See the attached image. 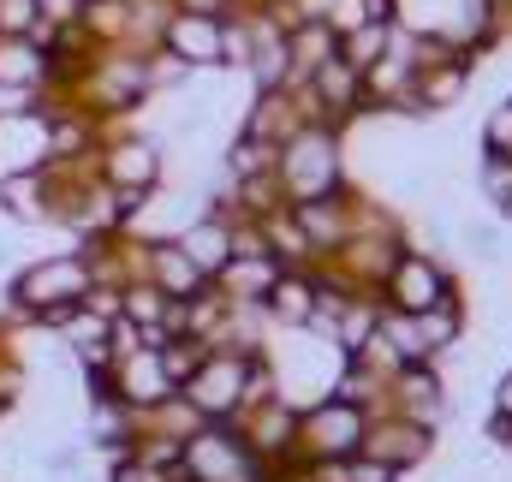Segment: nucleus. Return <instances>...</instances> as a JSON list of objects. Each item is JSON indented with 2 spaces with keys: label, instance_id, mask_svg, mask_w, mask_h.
I'll use <instances>...</instances> for the list:
<instances>
[{
  "label": "nucleus",
  "instance_id": "obj_1",
  "mask_svg": "<svg viewBox=\"0 0 512 482\" xmlns=\"http://www.w3.org/2000/svg\"><path fill=\"white\" fill-rule=\"evenodd\" d=\"M179 471L191 482H262V459L233 429H197V435H185Z\"/></svg>",
  "mask_w": 512,
  "mask_h": 482
},
{
  "label": "nucleus",
  "instance_id": "obj_2",
  "mask_svg": "<svg viewBox=\"0 0 512 482\" xmlns=\"http://www.w3.org/2000/svg\"><path fill=\"white\" fill-rule=\"evenodd\" d=\"M245 375H251V358H239V352H209L179 393L197 405L203 423H221V417L245 411Z\"/></svg>",
  "mask_w": 512,
  "mask_h": 482
},
{
  "label": "nucleus",
  "instance_id": "obj_3",
  "mask_svg": "<svg viewBox=\"0 0 512 482\" xmlns=\"http://www.w3.org/2000/svg\"><path fill=\"white\" fill-rule=\"evenodd\" d=\"M298 435H304V447H310L316 459H352L370 429H364V411H358L352 399H322L316 411L298 417Z\"/></svg>",
  "mask_w": 512,
  "mask_h": 482
},
{
  "label": "nucleus",
  "instance_id": "obj_4",
  "mask_svg": "<svg viewBox=\"0 0 512 482\" xmlns=\"http://www.w3.org/2000/svg\"><path fill=\"white\" fill-rule=\"evenodd\" d=\"M96 167H102V185H114V191H155L161 143L155 137H102L96 143Z\"/></svg>",
  "mask_w": 512,
  "mask_h": 482
},
{
  "label": "nucleus",
  "instance_id": "obj_5",
  "mask_svg": "<svg viewBox=\"0 0 512 482\" xmlns=\"http://www.w3.org/2000/svg\"><path fill=\"white\" fill-rule=\"evenodd\" d=\"M161 48L173 60H185L191 72H215L221 66V18H209V12H173L167 30H161Z\"/></svg>",
  "mask_w": 512,
  "mask_h": 482
},
{
  "label": "nucleus",
  "instance_id": "obj_6",
  "mask_svg": "<svg viewBox=\"0 0 512 482\" xmlns=\"http://www.w3.org/2000/svg\"><path fill=\"white\" fill-rule=\"evenodd\" d=\"M387 292H393V310H399V316H423V310L447 304V280H441V268L423 262V256H399V262L387 268Z\"/></svg>",
  "mask_w": 512,
  "mask_h": 482
},
{
  "label": "nucleus",
  "instance_id": "obj_7",
  "mask_svg": "<svg viewBox=\"0 0 512 482\" xmlns=\"http://www.w3.org/2000/svg\"><path fill=\"white\" fill-rule=\"evenodd\" d=\"M0 209H6L12 221H54V197H48V179H42V167L0 173Z\"/></svg>",
  "mask_w": 512,
  "mask_h": 482
},
{
  "label": "nucleus",
  "instance_id": "obj_8",
  "mask_svg": "<svg viewBox=\"0 0 512 482\" xmlns=\"http://www.w3.org/2000/svg\"><path fill=\"white\" fill-rule=\"evenodd\" d=\"M179 250H185V256L215 280V274L227 268V256H233V227H227L221 215H197V221L179 233Z\"/></svg>",
  "mask_w": 512,
  "mask_h": 482
},
{
  "label": "nucleus",
  "instance_id": "obj_9",
  "mask_svg": "<svg viewBox=\"0 0 512 482\" xmlns=\"http://www.w3.org/2000/svg\"><path fill=\"white\" fill-rule=\"evenodd\" d=\"M358 453H370V459H382V465H393V471H405V465H417V459L429 453V435H423L417 423H393V429L364 435Z\"/></svg>",
  "mask_w": 512,
  "mask_h": 482
},
{
  "label": "nucleus",
  "instance_id": "obj_10",
  "mask_svg": "<svg viewBox=\"0 0 512 482\" xmlns=\"http://www.w3.org/2000/svg\"><path fill=\"white\" fill-rule=\"evenodd\" d=\"M0 84L42 90V84H48V54H42V42H30V36H0Z\"/></svg>",
  "mask_w": 512,
  "mask_h": 482
},
{
  "label": "nucleus",
  "instance_id": "obj_11",
  "mask_svg": "<svg viewBox=\"0 0 512 482\" xmlns=\"http://www.w3.org/2000/svg\"><path fill=\"white\" fill-rule=\"evenodd\" d=\"M387 42H393V18H370V24H358V30L340 36V60L358 66V72H370L387 54Z\"/></svg>",
  "mask_w": 512,
  "mask_h": 482
},
{
  "label": "nucleus",
  "instance_id": "obj_12",
  "mask_svg": "<svg viewBox=\"0 0 512 482\" xmlns=\"http://www.w3.org/2000/svg\"><path fill=\"white\" fill-rule=\"evenodd\" d=\"M268 310H274L280 322H298V328H304L310 310H316V286H310L304 274H286V268H280V280L268 286Z\"/></svg>",
  "mask_w": 512,
  "mask_h": 482
},
{
  "label": "nucleus",
  "instance_id": "obj_13",
  "mask_svg": "<svg viewBox=\"0 0 512 482\" xmlns=\"http://www.w3.org/2000/svg\"><path fill=\"white\" fill-rule=\"evenodd\" d=\"M42 108V90H24V84H0V120H24Z\"/></svg>",
  "mask_w": 512,
  "mask_h": 482
},
{
  "label": "nucleus",
  "instance_id": "obj_14",
  "mask_svg": "<svg viewBox=\"0 0 512 482\" xmlns=\"http://www.w3.org/2000/svg\"><path fill=\"white\" fill-rule=\"evenodd\" d=\"M30 24H36L30 0H0V36H30Z\"/></svg>",
  "mask_w": 512,
  "mask_h": 482
},
{
  "label": "nucleus",
  "instance_id": "obj_15",
  "mask_svg": "<svg viewBox=\"0 0 512 482\" xmlns=\"http://www.w3.org/2000/svg\"><path fill=\"white\" fill-rule=\"evenodd\" d=\"M30 6H36L42 24H72V18L84 12V0H30Z\"/></svg>",
  "mask_w": 512,
  "mask_h": 482
},
{
  "label": "nucleus",
  "instance_id": "obj_16",
  "mask_svg": "<svg viewBox=\"0 0 512 482\" xmlns=\"http://www.w3.org/2000/svg\"><path fill=\"white\" fill-rule=\"evenodd\" d=\"M489 143H495V155H512V108H501L489 120Z\"/></svg>",
  "mask_w": 512,
  "mask_h": 482
},
{
  "label": "nucleus",
  "instance_id": "obj_17",
  "mask_svg": "<svg viewBox=\"0 0 512 482\" xmlns=\"http://www.w3.org/2000/svg\"><path fill=\"white\" fill-rule=\"evenodd\" d=\"M495 405H501V417H512V381H501V399Z\"/></svg>",
  "mask_w": 512,
  "mask_h": 482
}]
</instances>
